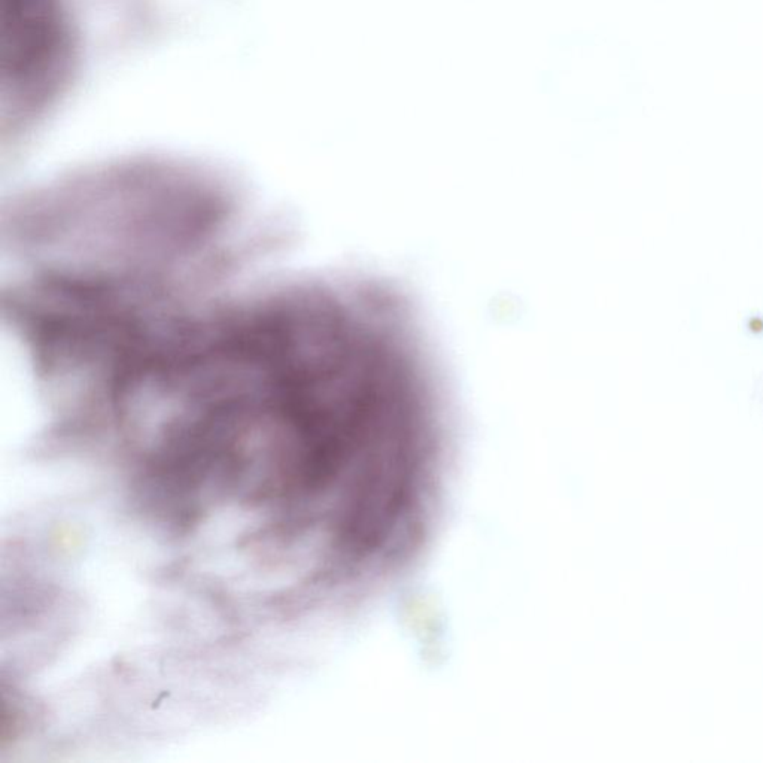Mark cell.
<instances>
[{"label":"cell","mask_w":763,"mask_h":763,"mask_svg":"<svg viewBox=\"0 0 763 763\" xmlns=\"http://www.w3.org/2000/svg\"><path fill=\"white\" fill-rule=\"evenodd\" d=\"M4 84L14 105L53 91L67 61V26L60 0H0Z\"/></svg>","instance_id":"obj_1"},{"label":"cell","mask_w":763,"mask_h":763,"mask_svg":"<svg viewBox=\"0 0 763 763\" xmlns=\"http://www.w3.org/2000/svg\"><path fill=\"white\" fill-rule=\"evenodd\" d=\"M742 329L745 336L753 340H763V311L752 310L744 316Z\"/></svg>","instance_id":"obj_2"}]
</instances>
